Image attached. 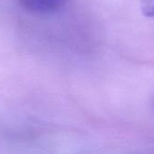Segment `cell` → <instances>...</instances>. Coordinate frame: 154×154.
I'll return each instance as SVG.
<instances>
[{
  "label": "cell",
  "mask_w": 154,
  "mask_h": 154,
  "mask_svg": "<svg viewBox=\"0 0 154 154\" xmlns=\"http://www.w3.org/2000/svg\"><path fill=\"white\" fill-rule=\"evenodd\" d=\"M27 11L40 14H51L61 10L67 0H18Z\"/></svg>",
  "instance_id": "cell-1"
}]
</instances>
